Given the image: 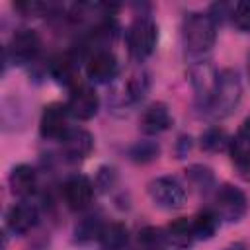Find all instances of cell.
<instances>
[{"instance_id":"6da1fadb","label":"cell","mask_w":250,"mask_h":250,"mask_svg":"<svg viewBox=\"0 0 250 250\" xmlns=\"http://www.w3.org/2000/svg\"><path fill=\"white\" fill-rule=\"evenodd\" d=\"M217 39V21L209 14L189 12L182 21V43L189 57H203Z\"/></svg>"},{"instance_id":"7a4b0ae2","label":"cell","mask_w":250,"mask_h":250,"mask_svg":"<svg viewBox=\"0 0 250 250\" xmlns=\"http://www.w3.org/2000/svg\"><path fill=\"white\" fill-rule=\"evenodd\" d=\"M240 98H242V82L238 72L234 68H223L217 76V84L207 111L217 119H225L238 107Z\"/></svg>"},{"instance_id":"3957f363","label":"cell","mask_w":250,"mask_h":250,"mask_svg":"<svg viewBox=\"0 0 250 250\" xmlns=\"http://www.w3.org/2000/svg\"><path fill=\"white\" fill-rule=\"evenodd\" d=\"M156 41H158L156 23L146 16H139L127 31V45H129L131 55L137 61H145L146 57L152 55Z\"/></svg>"},{"instance_id":"277c9868","label":"cell","mask_w":250,"mask_h":250,"mask_svg":"<svg viewBox=\"0 0 250 250\" xmlns=\"http://www.w3.org/2000/svg\"><path fill=\"white\" fill-rule=\"evenodd\" d=\"M215 211L227 223H238L248 211V199L238 186L223 184L215 193Z\"/></svg>"},{"instance_id":"5b68a950","label":"cell","mask_w":250,"mask_h":250,"mask_svg":"<svg viewBox=\"0 0 250 250\" xmlns=\"http://www.w3.org/2000/svg\"><path fill=\"white\" fill-rule=\"evenodd\" d=\"M148 197L156 207L166 211H176L186 203V189L176 178L160 176L148 184Z\"/></svg>"},{"instance_id":"8992f818","label":"cell","mask_w":250,"mask_h":250,"mask_svg":"<svg viewBox=\"0 0 250 250\" xmlns=\"http://www.w3.org/2000/svg\"><path fill=\"white\" fill-rule=\"evenodd\" d=\"M98 107H100L98 94L88 82L78 80L76 84L70 86V96L66 100V109H68L70 117L88 121L98 113Z\"/></svg>"},{"instance_id":"52a82bcc","label":"cell","mask_w":250,"mask_h":250,"mask_svg":"<svg viewBox=\"0 0 250 250\" xmlns=\"http://www.w3.org/2000/svg\"><path fill=\"white\" fill-rule=\"evenodd\" d=\"M41 49V39L35 29L31 27H20L14 31L8 47H6V57L14 64H25L31 62Z\"/></svg>"},{"instance_id":"ba28073f","label":"cell","mask_w":250,"mask_h":250,"mask_svg":"<svg viewBox=\"0 0 250 250\" xmlns=\"http://www.w3.org/2000/svg\"><path fill=\"white\" fill-rule=\"evenodd\" d=\"M217 76H219V72L207 61H199L197 64H193L189 68V82L195 92V100H197L199 107H203V109L209 107V102H211V96H213V90L217 84Z\"/></svg>"},{"instance_id":"9c48e42d","label":"cell","mask_w":250,"mask_h":250,"mask_svg":"<svg viewBox=\"0 0 250 250\" xmlns=\"http://www.w3.org/2000/svg\"><path fill=\"white\" fill-rule=\"evenodd\" d=\"M68 109L66 104H49L43 113H41V121H39V133L43 139H62L68 131Z\"/></svg>"},{"instance_id":"30bf717a","label":"cell","mask_w":250,"mask_h":250,"mask_svg":"<svg viewBox=\"0 0 250 250\" xmlns=\"http://www.w3.org/2000/svg\"><path fill=\"white\" fill-rule=\"evenodd\" d=\"M119 62L109 49H98L90 55L86 62V76L92 82H109L117 76Z\"/></svg>"},{"instance_id":"8fae6325","label":"cell","mask_w":250,"mask_h":250,"mask_svg":"<svg viewBox=\"0 0 250 250\" xmlns=\"http://www.w3.org/2000/svg\"><path fill=\"white\" fill-rule=\"evenodd\" d=\"M62 197H64V201H66V205L70 209L82 211V209H86L90 205V201L94 197V186L82 174L70 176L62 184Z\"/></svg>"},{"instance_id":"7c38bea8","label":"cell","mask_w":250,"mask_h":250,"mask_svg":"<svg viewBox=\"0 0 250 250\" xmlns=\"http://www.w3.org/2000/svg\"><path fill=\"white\" fill-rule=\"evenodd\" d=\"M61 146L68 162H80L90 156L94 148V137L86 129H68L61 139Z\"/></svg>"},{"instance_id":"4fadbf2b","label":"cell","mask_w":250,"mask_h":250,"mask_svg":"<svg viewBox=\"0 0 250 250\" xmlns=\"http://www.w3.org/2000/svg\"><path fill=\"white\" fill-rule=\"evenodd\" d=\"M172 123H174V117H172L168 105L162 102H154V104L146 105L139 117V129L145 135H158V133L170 129Z\"/></svg>"},{"instance_id":"5bb4252c","label":"cell","mask_w":250,"mask_h":250,"mask_svg":"<svg viewBox=\"0 0 250 250\" xmlns=\"http://www.w3.org/2000/svg\"><path fill=\"white\" fill-rule=\"evenodd\" d=\"M37 219H39L37 207L29 201H20L8 209L6 225L14 234H25L37 225Z\"/></svg>"},{"instance_id":"9a60e30c","label":"cell","mask_w":250,"mask_h":250,"mask_svg":"<svg viewBox=\"0 0 250 250\" xmlns=\"http://www.w3.org/2000/svg\"><path fill=\"white\" fill-rule=\"evenodd\" d=\"M148 88H150V74L145 68L135 70L121 86V104L131 105V104L141 102L146 96Z\"/></svg>"},{"instance_id":"2e32d148","label":"cell","mask_w":250,"mask_h":250,"mask_svg":"<svg viewBox=\"0 0 250 250\" xmlns=\"http://www.w3.org/2000/svg\"><path fill=\"white\" fill-rule=\"evenodd\" d=\"M230 156L232 162L240 168H250V117L244 119L238 133L230 139Z\"/></svg>"},{"instance_id":"e0dca14e","label":"cell","mask_w":250,"mask_h":250,"mask_svg":"<svg viewBox=\"0 0 250 250\" xmlns=\"http://www.w3.org/2000/svg\"><path fill=\"white\" fill-rule=\"evenodd\" d=\"M37 186V174L29 164H20L12 170L10 174V188L16 195L20 197H27L35 191Z\"/></svg>"},{"instance_id":"ac0fdd59","label":"cell","mask_w":250,"mask_h":250,"mask_svg":"<svg viewBox=\"0 0 250 250\" xmlns=\"http://www.w3.org/2000/svg\"><path fill=\"white\" fill-rule=\"evenodd\" d=\"M164 236H166V242H170V244H174V246H178V248H186V246L193 244L195 234H193L191 219L180 217V219L172 221V223L164 229Z\"/></svg>"},{"instance_id":"d6986e66","label":"cell","mask_w":250,"mask_h":250,"mask_svg":"<svg viewBox=\"0 0 250 250\" xmlns=\"http://www.w3.org/2000/svg\"><path fill=\"white\" fill-rule=\"evenodd\" d=\"M100 246L102 250H125L127 242H129V232H127V227L123 223H107L104 225L100 236Z\"/></svg>"},{"instance_id":"ffe728a7","label":"cell","mask_w":250,"mask_h":250,"mask_svg":"<svg viewBox=\"0 0 250 250\" xmlns=\"http://www.w3.org/2000/svg\"><path fill=\"white\" fill-rule=\"evenodd\" d=\"M51 76L57 82H62L66 86L76 84L80 80L78 70H76V59L70 53L59 55L57 59H53V62H51Z\"/></svg>"},{"instance_id":"44dd1931","label":"cell","mask_w":250,"mask_h":250,"mask_svg":"<svg viewBox=\"0 0 250 250\" xmlns=\"http://www.w3.org/2000/svg\"><path fill=\"white\" fill-rule=\"evenodd\" d=\"M219 215L215 209H201L195 217H191V225H193V234L195 240H209L217 229H219Z\"/></svg>"},{"instance_id":"7402d4cb","label":"cell","mask_w":250,"mask_h":250,"mask_svg":"<svg viewBox=\"0 0 250 250\" xmlns=\"http://www.w3.org/2000/svg\"><path fill=\"white\" fill-rule=\"evenodd\" d=\"M229 145H230V139L227 137V133L221 127H211L201 135V146L209 152L225 150Z\"/></svg>"},{"instance_id":"603a6c76","label":"cell","mask_w":250,"mask_h":250,"mask_svg":"<svg viewBox=\"0 0 250 250\" xmlns=\"http://www.w3.org/2000/svg\"><path fill=\"white\" fill-rule=\"evenodd\" d=\"M166 242L164 230L154 229V227H146L139 232V250H160Z\"/></svg>"},{"instance_id":"cb8c5ba5","label":"cell","mask_w":250,"mask_h":250,"mask_svg":"<svg viewBox=\"0 0 250 250\" xmlns=\"http://www.w3.org/2000/svg\"><path fill=\"white\" fill-rule=\"evenodd\" d=\"M186 176L189 178V182L193 186H197L199 189H207L211 184H213V172L207 168V166H201V164H193L186 170Z\"/></svg>"},{"instance_id":"d4e9b609","label":"cell","mask_w":250,"mask_h":250,"mask_svg":"<svg viewBox=\"0 0 250 250\" xmlns=\"http://www.w3.org/2000/svg\"><path fill=\"white\" fill-rule=\"evenodd\" d=\"M156 154H158V145H154L152 141L137 143V145L131 146V150H129V156H131V160H135V162H148V160H152Z\"/></svg>"},{"instance_id":"484cf974","label":"cell","mask_w":250,"mask_h":250,"mask_svg":"<svg viewBox=\"0 0 250 250\" xmlns=\"http://www.w3.org/2000/svg\"><path fill=\"white\" fill-rule=\"evenodd\" d=\"M232 23L240 31H250V2H238L232 6Z\"/></svg>"},{"instance_id":"4316f807","label":"cell","mask_w":250,"mask_h":250,"mask_svg":"<svg viewBox=\"0 0 250 250\" xmlns=\"http://www.w3.org/2000/svg\"><path fill=\"white\" fill-rule=\"evenodd\" d=\"M14 8L27 16V18H37V16H43L45 12H49V6L45 2H35V0H25V2H14Z\"/></svg>"},{"instance_id":"83f0119b","label":"cell","mask_w":250,"mask_h":250,"mask_svg":"<svg viewBox=\"0 0 250 250\" xmlns=\"http://www.w3.org/2000/svg\"><path fill=\"white\" fill-rule=\"evenodd\" d=\"M223 250H248V246H246L244 242H234V244H229V246L223 248Z\"/></svg>"},{"instance_id":"f1b7e54d","label":"cell","mask_w":250,"mask_h":250,"mask_svg":"<svg viewBox=\"0 0 250 250\" xmlns=\"http://www.w3.org/2000/svg\"><path fill=\"white\" fill-rule=\"evenodd\" d=\"M248 76H250V55H248Z\"/></svg>"}]
</instances>
